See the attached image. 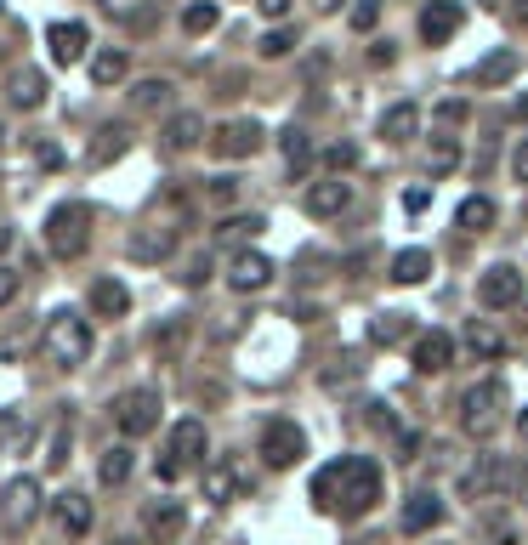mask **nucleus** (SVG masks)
<instances>
[{"label":"nucleus","mask_w":528,"mask_h":545,"mask_svg":"<svg viewBox=\"0 0 528 545\" xmlns=\"http://www.w3.org/2000/svg\"><path fill=\"white\" fill-rule=\"evenodd\" d=\"M262 228H267L262 216H228V222H222L216 233H222V239H256Z\"/></svg>","instance_id":"4c0bfd02"},{"label":"nucleus","mask_w":528,"mask_h":545,"mask_svg":"<svg viewBox=\"0 0 528 545\" xmlns=\"http://www.w3.org/2000/svg\"><path fill=\"white\" fill-rule=\"evenodd\" d=\"M455 222H460V233H489V228H494V199L472 194V199H466V205L455 211Z\"/></svg>","instance_id":"c85d7f7f"},{"label":"nucleus","mask_w":528,"mask_h":545,"mask_svg":"<svg viewBox=\"0 0 528 545\" xmlns=\"http://www.w3.org/2000/svg\"><path fill=\"white\" fill-rule=\"evenodd\" d=\"M415 131H421V108H415V103H398V108L381 114V137H387V142H409Z\"/></svg>","instance_id":"a878e982"},{"label":"nucleus","mask_w":528,"mask_h":545,"mask_svg":"<svg viewBox=\"0 0 528 545\" xmlns=\"http://www.w3.org/2000/svg\"><path fill=\"white\" fill-rule=\"evenodd\" d=\"M216 18H222V12H216L211 0H194V6L182 12V29H188V35H211V29H216Z\"/></svg>","instance_id":"72a5a7b5"},{"label":"nucleus","mask_w":528,"mask_h":545,"mask_svg":"<svg viewBox=\"0 0 528 545\" xmlns=\"http://www.w3.org/2000/svg\"><path fill=\"white\" fill-rule=\"evenodd\" d=\"M517 18H523V23H528V0H517Z\"/></svg>","instance_id":"5fc2aeb1"},{"label":"nucleus","mask_w":528,"mask_h":545,"mask_svg":"<svg viewBox=\"0 0 528 545\" xmlns=\"http://www.w3.org/2000/svg\"><path fill=\"white\" fill-rule=\"evenodd\" d=\"M477 301H483L489 313H500V307H517V301H523V267L494 262L489 273L477 279Z\"/></svg>","instance_id":"1a4fd4ad"},{"label":"nucleus","mask_w":528,"mask_h":545,"mask_svg":"<svg viewBox=\"0 0 528 545\" xmlns=\"http://www.w3.org/2000/svg\"><path fill=\"white\" fill-rule=\"evenodd\" d=\"M483 540L489 545H517V528H511L506 517H489V523H483Z\"/></svg>","instance_id":"a19ab883"},{"label":"nucleus","mask_w":528,"mask_h":545,"mask_svg":"<svg viewBox=\"0 0 528 545\" xmlns=\"http://www.w3.org/2000/svg\"><path fill=\"white\" fill-rule=\"evenodd\" d=\"M52 523H57L63 540L91 534V500H86V494H57V500H52Z\"/></svg>","instance_id":"4468645a"},{"label":"nucleus","mask_w":528,"mask_h":545,"mask_svg":"<svg viewBox=\"0 0 528 545\" xmlns=\"http://www.w3.org/2000/svg\"><path fill=\"white\" fill-rule=\"evenodd\" d=\"M517 432H523V443H528V409H523V415H517Z\"/></svg>","instance_id":"603ef678"},{"label":"nucleus","mask_w":528,"mask_h":545,"mask_svg":"<svg viewBox=\"0 0 528 545\" xmlns=\"http://www.w3.org/2000/svg\"><path fill=\"white\" fill-rule=\"evenodd\" d=\"M256 52H262V57H290V52H296V35H290V29H267Z\"/></svg>","instance_id":"58836bf2"},{"label":"nucleus","mask_w":528,"mask_h":545,"mask_svg":"<svg viewBox=\"0 0 528 545\" xmlns=\"http://www.w3.org/2000/svg\"><path fill=\"white\" fill-rule=\"evenodd\" d=\"M205 421H176L171 432H165V455L154 460V472L159 483H176L182 472H194L199 460H205Z\"/></svg>","instance_id":"20e7f679"},{"label":"nucleus","mask_w":528,"mask_h":545,"mask_svg":"<svg viewBox=\"0 0 528 545\" xmlns=\"http://www.w3.org/2000/svg\"><path fill=\"white\" fill-rule=\"evenodd\" d=\"M404 211H426V188H409V194H404Z\"/></svg>","instance_id":"3c124183"},{"label":"nucleus","mask_w":528,"mask_h":545,"mask_svg":"<svg viewBox=\"0 0 528 545\" xmlns=\"http://www.w3.org/2000/svg\"><path fill=\"white\" fill-rule=\"evenodd\" d=\"M256 6H262V18H290L296 0H256Z\"/></svg>","instance_id":"8fccbe9b"},{"label":"nucleus","mask_w":528,"mask_h":545,"mask_svg":"<svg viewBox=\"0 0 528 545\" xmlns=\"http://www.w3.org/2000/svg\"><path fill=\"white\" fill-rule=\"evenodd\" d=\"M12 296H18V273H12V267H0V307H6Z\"/></svg>","instance_id":"09e8293b"},{"label":"nucleus","mask_w":528,"mask_h":545,"mask_svg":"<svg viewBox=\"0 0 528 545\" xmlns=\"http://www.w3.org/2000/svg\"><path fill=\"white\" fill-rule=\"evenodd\" d=\"M91 245V205L80 199H63L46 211V250H52L57 262H74V256H86Z\"/></svg>","instance_id":"7ed1b4c3"},{"label":"nucleus","mask_w":528,"mask_h":545,"mask_svg":"<svg viewBox=\"0 0 528 545\" xmlns=\"http://www.w3.org/2000/svg\"><path fill=\"white\" fill-rule=\"evenodd\" d=\"M517 63H523V57L511 52V46H500V52H489V57H483V63L472 69V86H483V91L506 86L511 74H517Z\"/></svg>","instance_id":"aec40b11"},{"label":"nucleus","mask_w":528,"mask_h":545,"mask_svg":"<svg viewBox=\"0 0 528 545\" xmlns=\"http://www.w3.org/2000/svg\"><path fill=\"white\" fill-rule=\"evenodd\" d=\"M228 284L233 290H267L273 284V262H267L262 250H239L228 262Z\"/></svg>","instance_id":"2eb2a0df"},{"label":"nucleus","mask_w":528,"mask_h":545,"mask_svg":"<svg viewBox=\"0 0 528 545\" xmlns=\"http://www.w3.org/2000/svg\"><path fill=\"white\" fill-rule=\"evenodd\" d=\"M460 18H466V12H460L455 0H432V6L421 12V40H432V46H443V40H455Z\"/></svg>","instance_id":"f3484780"},{"label":"nucleus","mask_w":528,"mask_h":545,"mask_svg":"<svg viewBox=\"0 0 528 545\" xmlns=\"http://www.w3.org/2000/svg\"><path fill=\"white\" fill-rule=\"evenodd\" d=\"M6 245H12V233H6V228H0V250H6Z\"/></svg>","instance_id":"4d7b16f0"},{"label":"nucleus","mask_w":528,"mask_h":545,"mask_svg":"<svg viewBox=\"0 0 528 545\" xmlns=\"http://www.w3.org/2000/svg\"><path fill=\"white\" fill-rule=\"evenodd\" d=\"M182 528H188V511H182V500H148V511H142V540H148V545L182 540Z\"/></svg>","instance_id":"9b49d317"},{"label":"nucleus","mask_w":528,"mask_h":545,"mask_svg":"<svg viewBox=\"0 0 528 545\" xmlns=\"http://www.w3.org/2000/svg\"><path fill=\"white\" fill-rule=\"evenodd\" d=\"M114 426H120L125 438H148L159 426V392L154 387H131L114 398Z\"/></svg>","instance_id":"0eeeda50"},{"label":"nucleus","mask_w":528,"mask_h":545,"mask_svg":"<svg viewBox=\"0 0 528 545\" xmlns=\"http://www.w3.org/2000/svg\"><path fill=\"white\" fill-rule=\"evenodd\" d=\"M6 97H12V108H23V114L40 108V103H46V74H40V69H18V74H12V86H6Z\"/></svg>","instance_id":"b1692460"},{"label":"nucleus","mask_w":528,"mask_h":545,"mask_svg":"<svg viewBox=\"0 0 528 545\" xmlns=\"http://www.w3.org/2000/svg\"><path fill=\"white\" fill-rule=\"evenodd\" d=\"M466 347H472L477 358H500V352H506V341H500V330H494V324L472 318V324H466Z\"/></svg>","instance_id":"7c9ffc66"},{"label":"nucleus","mask_w":528,"mask_h":545,"mask_svg":"<svg viewBox=\"0 0 528 545\" xmlns=\"http://www.w3.org/2000/svg\"><path fill=\"white\" fill-rule=\"evenodd\" d=\"M262 137H267V131L256 120H222L211 131V154L216 159H250L256 148H262Z\"/></svg>","instance_id":"9d476101"},{"label":"nucleus","mask_w":528,"mask_h":545,"mask_svg":"<svg viewBox=\"0 0 528 545\" xmlns=\"http://www.w3.org/2000/svg\"><path fill=\"white\" fill-rule=\"evenodd\" d=\"M301 455H307V438H301L296 421H267L262 426V460L273 472H290Z\"/></svg>","instance_id":"6e6552de"},{"label":"nucleus","mask_w":528,"mask_h":545,"mask_svg":"<svg viewBox=\"0 0 528 545\" xmlns=\"http://www.w3.org/2000/svg\"><path fill=\"white\" fill-rule=\"evenodd\" d=\"M517 120H528V97H523V103H517Z\"/></svg>","instance_id":"6e6d98bb"},{"label":"nucleus","mask_w":528,"mask_h":545,"mask_svg":"<svg viewBox=\"0 0 528 545\" xmlns=\"http://www.w3.org/2000/svg\"><path fill=\"white\" fill-rule=\"evenodd\" d=\"M318 6H324V12H335V6H347V0H318Z\"/></svg>","instance_id":"864d4df0"},{"label":"nucleus","mask_w":528,"mask_h":545,"mask_svg":"<svg viewBox=\"0 0 528 545\" xmlns=\"http://www.w3.org/2000/svg\"><path fill=\"white\" fill-rule=\"evenodd\" d=\"M455 165H460L455 137H438V142H432V154H426V171H432V176H449Z\"/></svg>","instance_id":"473e14b6"},{"label":"nucleus","mask_w":528,"mask_h":545,"mask_svg":"<svg viewBox=\"0 0 528 545\" xmlns=\"http://www.w3.org/2000/svg\"><path fill=\"white\" fill-rule=\"evenodd\" d=\"M449 364H455V335L449 330H432L415 341V370L421 375H443Z\"/></svg>","instance_id":"dca6fc26"},{"label":"nucleus","mask_w":528,"mask_h":545,"mask_svg":"<svg viewBox=\"0 0 528 545\" xmlns=\"http://www.w3.org/2000/svg\"><path fill=\"white\" fill-rule=\"evenodd\" d=\"M46 466H52V472H63V466H69V421H57V432H52V455H46Z\"/></svg>","instance_id":"ea45409f"},{"label":"nucleus","mask_w":528,"mask_h":545,"mask_svg":"<svg viewBox=\"0 0 528 545\" xmlns=\"http://www.w3.org/2000/svg\"><path fill=\"white\" fill-rule=\"evenodd\" d=\"M404 330H409V318H404V313H381V318L370 324V341L392 347V341H404Z\"/></svg>","instance_id":"c9c22d12"},{"label":"nucleus","mask_w":528,"mask_h":545,"mask_svg":"<svg viewBox=\"0 0 528 545\" xmlns=\"http://www.w3.org/2000/svg\"><path fill=\"white\" fill-rule=\"evenodd\" d=\"M375 18H381V0H358V6H352V29H358V35L375 29Z\"/></svg>","instance_id":"79ce46f5"},{"label":"nucleus","mask_w":528,"mask_h":545,"mask_svg":"<svg viewBox=\"0 0 528 545\" xmlns=\"http://www.w3.org/2000/svg\"><path fill=\"white\" fill-rule=\"evenodd\" d=\"M131 466H137L131 443H114V449H103V460H97V483H103V489H120L125 477H131Z\"/></svg>","instance_id":"393cba45"},{"label":"nucleus","mask_w":528,"mask_h":545,"mask_svg":"<svg viewBox=\"0 0 528 545\" xmlns=\"http://www.w3.org/2000/svg\"><path fill=\"white\" fill-rule=\"evenodd\" d=\"M239 483H245V477H239L233 460H211V466H205V500H216V506H228L233 494H239Z\"/></svg>","instance_id":"5701e85b"},{"label":"nucleus","mask_w":528,"mask_h":545,"mask_svg":"<svg viewBox=\"0 0 528 545\" xmlns=\"http://www.w3.org/2000/svg\"><path fill=\"white\" fill-rule=\"evenodd\" d=\"M91 313L97 318H125L131 313V290L120 279H97L91 284Z\"/></svg>","instance_id":"4be33fe9"},{"label":"nucleus","mask_w":528,"mask_h":545,"mask_svg":"<svg viewBox=\"0 0 528 545\" xmlns=\"http://www.w3.org/2000/svg\"><path fill=\"white\" fill-rule=\"evenodd\" d=\"M432 273V250H398L392 256V279L398 284H421Z\"/></svg>","instance_id":"c756f323"},{"label":"nucleus","mask_w":528,"mask_h":545,"mask_svg":"<svg viewBox=\"0 0 528 545\" xmlns=\"http://www.w3.org/2000/svg\"><path fill=\"white\" fill-rule=\"evenodd\" d=\"M443 523V500L438 494H409L404 500V534H426V528H438Z\"/></svg>","instance_id":"412c9836"},{"label":"nucleus","mask_w":528,"mask_h":545,"mask_svg":"<svg viewBox=\"0 0 528 545\" xmlns=\"http://www.w3.org/2000/svg\"><path fill=\"white\" fill-rule=\"evenodd\" d=\"M523 483V466L506 455H477L466 472H460V494L466 500H494V494H511Z\"/></svg>","instance_id":"423d86ee"},{"label":"nucleus","mask_w":528,"mask_h":545,"mask_svg":"<svg viewBox=\"0 0 528 545\" xmlns=\"http://www.w3.org/2000/svg\"><path fill=\"white\" fill-rule=\"evenodd\" d=\"M125 74H131V57H125L120 46H108V52L91 57V86H120Z\"/></svg>","instance_id":"bb28decb"},{"label":"nucleus","mask_w":528,"mask_h":545,"mask_svg":"<svg viewBox=\"0 0 528 545\" xmlns=\"http://www.w3.org/2000/svg\"><path fill=\"white\" fill-rule=\"evenodd\" d=\"M347 205H352V182H341V176L313 182V188L301 194V211H307V216H341Z\"/></svg>","instance_id":"ddd939ff"},{"label":"nucleus","mask_w":528,"mask_h":545,"mask_svg":"<svg viewBox=\"0 0 528 545\" xmlns=\"http://www.w3.org/2000/svg\"><path fill=\"white\" fill-rule=\"evenodd\" d=\"M40 517V483L35 477H12L6 483V528H29Z\"/></svg>","instance_id":"f8f14e48"},{"label":"nucleus","mask_w":528,"mask_h":545,"mask_svg":"<svg viewBox=\"0 0 528 545\" xmlns=\"http://www.w3.org/2000/svg\"><path fill=\"white\" fill-rule=\"evenodd\" d=\"M46 46H52V63H80L91 35H86V23H52L46 29Z\"/></svg>","instance_id":"a211bd4d"},{"label":"nucleus","mask_w":528,"mask_h":545,"mask_svg":"<svg viewBox=\"0 0 528 545\" xmlns=\"http://www.w3.org/2000/svg\"><path fill=\"white\" fill-rule=\"evenodd\" d=\"M125 148H131V131H125V125H103V142L91 148V165H114Z\"/></svg>","instance_id":"2f4dec72"},{"label":"nucleus","mask_w":528,"mask_h":545,"mask_svg":"<svg viewBox=\"0 0 528 545\" xmlns=\"http://www.w3.org/2000/svg\"><path fill=\"white\" fill-rule=\"evenodd\" d=\"M176 250V228H165V222H148V228L131 233V256L137 262H165Z\"/></svg>","instance_id":"6ab92c4d"},{"label":"nucleus","mask_w":528,"mask_h":545,"mask_svg":"<svg viewBox=\"0 0 528 545\" xmlns=\"http://www.w3.org/2000/svg\"><path fill=\"white\" fill-rule=\"evenodd\" d=\"M199 137H205V120H199V114H176V120L165 125V148H171V154L199 148Z\"/></svg>","instance_id":"cd10ccee"},{"label":"nucleus","mask_w":528,"mask_h":545,"mask_svg":"<svg viewBox=\"0 0 528 545\" xmlns=\"http://www.w3.org/2000/svg\"><path fill=\"white\" fill-rule=\"evenodd\" d=\"M511 176H517V182L528 188V137L517 142V154H511Z\"/></svg>","instance_id":"49530a36"},{"label":"nucleus","mask_w":528,"mask_h":545,"mask_svg":"<svg viewBox=\"0 0 528 545\" xmlns=\"http://www.w3.org/2000/svg\"><path fill=\"white\" fill-rule=\"evenodd\" d=\"M324 159H330V171H352V165H358V148H352V142H335Z\"/></svg>","instance_id":"37998d69"},{"label":"nucleus","mask_w":528,"mask_h":545,"mask_svg":"<svg viewBox=\"0 0 528 545\" xmlns=\"http://www.w3.org/2000/svg\"><path fill=\"white\" fill-rule=\"evenodd\" d=\"M40 347H46V358L57 370H80L91 358V318H80L74 307H57L46 318V330H40Z\"/></svg>","instance_id":"f03ea898"},{"label":"nucleus","mask_w":528,"mask_h":545,"mask_svg":"<svg viewBox=\"0 0 528 545\" xmlns=\"http://www.w3.org/2000/svg\"><path fill=\"white\" fill-rule=\"evenodd\" d=\"M313 500L324 511H335V517H370L375 500H381V466H375L370 455H347L335 460V466H324V472L313 477Z\"/></svg>","instance_id":"f257e3e1"},{"label":"nucleus","mask_w":528,"mask_h":545,"mask_svg":"<svg viewBox=\"0 0 528 545\" xmlns=\"http://www.w3.org/2000/svg\"><path fill=\"white\" fill-rule=\"evenodd\" d=\"M35 165H40V171H57V165H63V148L40 142V148H35Z\"/></svg>","instance_id":"c03bdc74"},{"label":"nucleus","mask_w":528,"mask_h":545,"mask_svg":"<svg viewBox=\"0 0 528 545\" xmlns=\"http://www.w3.org/2000/svg\"><path fill=\"white\" fill-rule=\"evenodd\" d=\"M506 404H511V392L500 375H489V381H477L466 398H460V426L472 432V438H489L494 426L506 421Z\"/></svg>","instance_id":"39448f33"},{"label":"nucleus","mask_w":528,"mask_h":545,"mask_svg":"<svg viewBox=\"0 0 528 545\" xmlns=\"http://www.w3.org/2000/svg\"><path fill=\"white\" fill-rule=\"evenodd\" d=\"M284 159H290V171H301V165L313 159V142H307V131H296V125L284 131Z\"/></svg>","instance_id":"e433bc0d"},{"label":"nucleus","mask_w":528,"mask_h":545,"mask_svg":"<svg viewBox=\"0 0 528 545\" xmlns=\"http://www.w3.org/2000/svg\"><path fill=\"white\" fill-rule=\"evenodd\" d=\"M131 103H137V108H165V103H171V80H137Z\"/></svg>","instance_id":"f704fd0d"},{"label":"nucleus","mask_w":528,"mask_h":545,"mask_svg":"<svg viewBox=\"0 0 528 545\" xmlns=\"http://www.w3.org/2000/svg\"><path fill=\"white\" fill-rule=\"evenodd\" d=\"M233 194H239V182H233V176H216V182H211V199H222V205H228Z\"/></svg>","instance_id":"de8ad7c7"},{"label":"nucleus","mask_w":528,"mask_h":545,"mask_svg":"<svg viewBox=\"0 0 528 545\" xmlns=\"http://www.w3.org/2000/svg\"><path fill=\"white\" fill-rule=\"evenodd\" d=\"M182 279H188V284H194V290H199V284L211 279V256H194V262H188V273H182Z\"/></svg>","instance_id":"a18cd8bd"}]
</instances>
